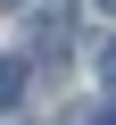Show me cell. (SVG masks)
<instances>
[{
    "label": "cell",
    "mask_w": 116,
    "mask_h": 125,
    "mask_svg": "<svg viewBox=\"0 0 116 125\" xmlns=\"http://www.w3.org/2000/svg\"><path fill=\"white\" fill-rule=\"evenodd\" d=\"M66 25H75V0H50L41 25H33V58H41V67H58V58H66Z\"/></svg>",
    "instance_id": "obj_1"
},
{
    "label": "cell",
    "mask_w": 116,
    "mask_h": 125,
    "mask_svg": "<svg viewBox=\"0 0 116 125\" xmlns=\"http://www.w3.org/2000/svg\"><path fill=\"white\" fill-rule=\"evenodd\" d=\"M25 100V58H0V108Z\"/></svg>",
    "instance_id": "obj_2"
},
{
    "label": "cell",
    "mask_w": 116,
    "mask_h": 125,
    "mask_svg": "<svg viewBox=\"0 0 116 125\" xmlns=\"http://www.w3.org/2000/svg\"><path fill=\"white\" fill-rule=\"evenodd\" d=\"M99 83H108V100H116V42L99 50Z\"/></svg>",
    "instance_id": "obj_3"
},
{
    "label": "cell",
    "mask_w": 116,
    "mask_h": 125,
    "mask_svg": "<svg viewBox=\"0 0 116 125\" xmlns=\"http://www.w3.org/2000/svg\"><path fill=\"white\" fill-rule=\"evenodd\" d=\"M99 125H116V108H99Z\"/></svg>",
    "instance_id": "obj_4"
},
{
    "label": "cell",
    "mask_w": 116,
    "mask_h": 125,
    "mask_svg": "<svg viewBox=\"0 0 116 125\" xmlns=\"http://www.w3.org/2000/svg\"><path fill=\"white\" fill-rule=\"evenodd\" d=\"M0 9H25V0H0Z\"/></svg>",
    "instance_id": "obj_5"
},
{
    "label": "cell",
    "mask_w": 116,
    "mask_h": 125,
    "mask_svg": "<svg viewBox=\"0 0 116 125\" xmlns=\"http://www.w3.org/2000/svg\"><path fill=\"white\" fill-rule=\"evenodd\" d=\"M99 9H108V17H116V0H99Z\"/></svg>",
    "instance_id": "obj_6"
}]
</instances>
